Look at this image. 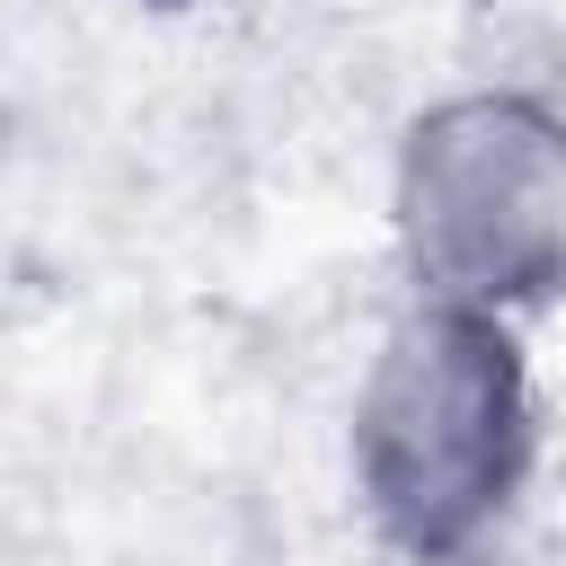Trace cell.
Returning <instances> with one entry per match:
<instances>
[{
  "instance_id": "obj_1",
  "label": "cell",
  "mask_w": 566,
  "mask_h": 566,
  "mask_svg": "<svg viewBox=\"0 0 566 566\" xmlns=\"http://www.w3.org/2000/svg\"><path fill=\"white\" fill-rule=\"evenodd\" d=\"M539 460V398L513 318L407 301L345 416V478L380 548L407 566H469L522 504Z\"/></svg>"
},
{
  "instance_id": "obj_2",
  "label": "cell",
  "mask_w": 566,
  "mask_h": 566,
  "mask_svg": "<svg viewBox=\"0 0 566 566\" xmlns=\"http://www.w3.org/2000/svg\"><path fill=\"white\" fill-rule=\"evenodd\" d=\"M389 239L407 301L531 318L566 292V106L539 88H460L398 133Z\"/></svg>"
}]
</instances>
